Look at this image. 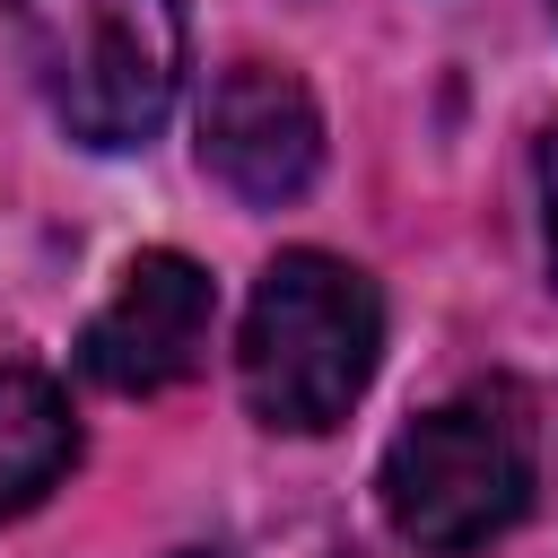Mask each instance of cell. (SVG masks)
Instances as JSON below:
<instances>
[{
	"label": "cell",
	"instance_id": "cell-4",
	"mask_svg": "<svg viewBox=\"0 0 558 558\" xmlns=\"http://www.w3.org/2000/svg\"><path fill=\"white\" fill-rule=\"evenodd\" d=\"M209 323H218V288L192 253H140L113 296L96 305L87 340H78V366L105 384V392H166L201 366L209 349Z\"/></svg>",
	"mask_w": 558,
	"mask_h": 558
},
{
	"label": "cell",
	"instance_id": "cell-9",
	"mask_svg": "<svg viewBox=\"0 0 558 558\" xmlns=\"http://www.w3.org/2000/svg\"><path fill=\"white\" fill-rule=\"evenodd\" d=\"M549 9H558V0H549Z\"/></svg>",
	"mask_w": 558,
	"mask_h": 558
},
{
	"label": "cell",
	"instance_id": "cell-1",
	"mask_svg": "<svg viewBox=\"0 0 558 558\" xmlns=\"http://www.w3.org/2000/svg\"><path fill=\"white\" fill-rule=\"evenodd\" d=\"M375 357H384V296L366 270L314 244L262 270L244 305V349H235V384L262 427H288V436L340 427L349 401L375 384Z\"/></svg>",
	"mask_w": 558,
	"mask_h": 558
},
{
	"label": "cell",
	"instance_id": "cell-8",
	"mask_svg": "<svg viewBox=\"0 0 558 558\" xmlns=\"http://www.w3.org/2000/svg\"><path fill=\"white\" fill-rule=\"evenodd\" d=\"M183 558H218V549H183Z\"/></svg>",
	"mask_w": 558,
	"mask_h": 558
},
{
	"label": "cell",
	"instance_id": "cell-7",
	"mask_svg": "<svg viewBox=\"0 0 558 558\" xmlns=\"http://www.w3.org/2000/svg\"><path fill=\"white\" fill-rule=\"evenodd\" d=\"M541 209H549V262H558V131L541 140Z\"/></svg>",
	"mask_w": 558,
	"mask_h": 558
},
{
	"label": "cell",
	"instance_id": "cell-5",
	"mask_svg": "<svg viewBox=\"0 0 558 558\" xmlns=\"http://www.w3.org/2000/svg\"><path fill=\"white\" fill-rule=\"evenodd\" d=\"M201 166L253 209L296 201L323 166V113H314L305 78H288L270 61L218 70V87L201 105Z\"/></svg>",
	"mask_w": 558,
	"mask_h": 558
},
{
	"label": "cell",
	"instance_id": "cell-3",
	"mask_svg": "<svg viewBox=\"0 0 558 558\" xmlns=\"http://www.w3.org/2000/svg\"><path fill=\"white\" fill-rule=\"evenodd\" d=\"M384 514L410 549L427 558H471L497 532L523 523L532 506V436L514 418V401H445L427 418H410L384 453Z\"/></svg>",
	"mask_w": 558,
	"mask_h": 558
},
{
	"label": "cell",
	"instance_id": "cell-2",
	"mask_svg": "<svg viewBox=\"0 0 558 558\" xmlns=\"http://www.w3.org/2000/svg\"><path fill=\"white\" fill-rule=\"evenodd\" d=\"M26 78L87 148H140L183 87V0H0Z\"/></svg>",
	"mask_w": 558,
	"mask_h": 558
},
{
	"label": "cell",
	"instance_id": "cell-6",
	"mask_svg": "<svg viewBox=\"0 0 558 558\" xmlns=\"http://www.w3.org/2000/svg\"><path fill=\"white\" fill-rule=\"evenodd\" d=\"M70 462H78L70 401L52 392V375L0 357V514H26Z\"/></svg>",
	"mask_w": 558,
	"mask_h": 558
}]
</instances>
